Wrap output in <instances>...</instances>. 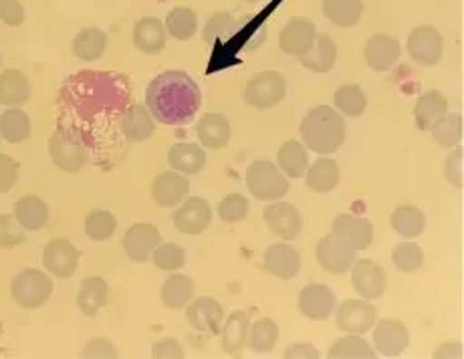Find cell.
Returning <instances> with one entry per match:
<instances>
[{
	"label": "cell",
	"mask_w": 464,
	"mask_h": 359,
	"mask_svg": "<svg viewBox=\"0 0 464 359\" xmlns=\"http://www.w3.org/2000/svg\"><path fill=\"white\" fill-rule=\"evenodd\" d=\"M332 235L345 245H350L353 250H368L373 245V224L363 217H353V214H339L332 224Z\"/></svg>",
	"instance_id": "ac0fdd59"
},
{
	"label": "cell",
	"mask_w": 464,
	"mask_h": 359,
	"mask_svg": "<svg viewBox=\"0 0 464 359\" xmlns=\"http://www.w3.org/2000/svg\"><path fill=\"white\" fill-rule=\"evenodd\" d=\"M263 220L266 228L281 240H295L301 235L303 218L297 206H293L291 202H269V206L263 210Z\"/></svg>",
	"instance_id": "4fadbf2b"
},
{
	"label": "cell",
	"mask_w": 464,
	"mask_h": 359,
	"mask_svg": "<svg viewBox=\"0 0 464 359\" xmlns=\"http://www.w3.org/2000/svg\"><path fill=\"white\" fill-rule=\"evenodd\" d=\"M325 19L342 29H352L363 15V0H321Z\"/></svg>",
	"instance_id": "f35d334b"
},
{
	"label": "cell",
	"mask_w": 464,
	"mask_h": 359,
	"mask_svg": "<svg viewBox=\"0 0 464 359\" xmlns=\"http://www.w3.org/2000/svg\"><path fill=\"white\" fill-rule=\"evenodd\" d=\"M107 301H110V285L103 277L89 275L79 285L77 293V307L87 317H95L100 313Z\"/></svg>",
	"instance_id": "4316f807"
},
{
	"label": "cell",
	"mask_w": 464,
	"mask_h": 359,
	"mask_svg": "<svg viewBox=\"0 0 464 359\" xmlns=\"http://www.w3.org/2000/svg\"><path fill=\"white\" fill-rule=\"evenodd\" d=\"M164 26L176 41H190L198 31V15L188 6H176L166 15Z\"/></svg>",
	"instance_id": "ab89813d"
},
{
	"label": "cell",
	"mask_w": 464,
	"mask_h": 359,
	"mask_svg": "<svg viewBox=\"0 0 464 359\" xmlns=\"http://www.w3.org/2000/svg\"><path fill=\"white\" fill-rule=\"evenodd\" d=\"M151 357L154 359H184V347L178 344V339L174 337H164L160 339L158 344L151 347Z\"/></svg>",
	"instance_id": "9f6ffc18"
},
{
	"label": "cell",
	"mask_w": 464,
	"mask_h": 359,
	"mask_svg": "<svg viewBox=\"0 0 464 359\" xmlns=\"http://www.w3.org/2000/svg\"><path fill=\"white\" fill-rule=\"evenodd\" d=\"M31 97V81L19 69H5L0 73V105L21 107Z\"/></svg>",
	"instance_id": "836d02e7"
},
{
	"label": "cell",
	"mask_w": 464,
	"mask_h": 359,
	"mask_svg": "<svg viewBox=\"0 0 464 359\" xmlns=\"http://www.w3.org/2000/svg\"><path fill=\"white\" fill-rule=\"evenodd\" d=\"M194 289L196 285L188 275L172 273L164 281L162 289H160V301H162L166 309H172V311L186 309V305L194 299Z\"/></svg>",
	"instance_id": "d6a6232c"
},
{
	"label": "cell",
	"mask_w": 464,
	"mask_h": 359,
	"mask_svg": "<svg viewBox=\"0 0 464 359\" xmlns=\"http://www.w3.org/2000/svg\"><path fill=\"white\" fill-rule=\"evenodd\" d=\"M107 44H110V37L103 29H97V26H87V29L79 31L73 43H71V51L73 55L83 61V63H95L103 57L107 51Z\"/></svg>",
	"instance_id": "1f68e13d"
},
{
	"label": "cell",
	"mask_w": 464,
	"mask_h": 359,
	"mask_svg": "<svg viewBox=\"0 0 464 359\" xmlns=\"http://www.w3.org/2000/svg\"><path fill=\"white\" fill-rule=\"evenodd\" d=\"M301 255L291 242H275L263 255V267L266 273L275 275L281 281H291L301 273Z\"/></svg>",
	"instance_id": "e0dca14e"
},
{
	"label": "cell",
	"mask_w": 464,
	"mask_h": 359,
	"mask_svg": "<svg viewBox=\"0 0 464 359\" xmlns=\"http://www.w3.org/2000/svg\"><path fill=\"white\" fill-rule=\"evenodd\" d=\"M299 311L311 321H325L337 307V297L332 286L324 283H311L303 286L297 297Z\"/></svg>",
	"instance_id": "5bb4252c"
},
{
	"label": "cell",
	"mask_w": 464,
	"mask_h": 359,
	"mask_svg": "<svg viewBox=\"0 0 464 359\" xmlns=\"http://www.w3.org/2000/svg\"><path fill=\"white\" fill-rule=\"evenodd\" d=\"M317 37V26L314 21L305 16H293L291 21L285 23L279 33V47L283 53L293 57H301L314 47Z\"/></svg>",
	"instance_id": "2e32d148"
},
{
	"label": "cell",
	"mask_w": 464,
	"mask_h": 359,
	"mask_svg": "<svg viewBox=\"0 0 464 359\" xmlns=\"http://www.w3.org/2000/svg\"><path fill=\"white\" fill-rule=\"evenodd\" d=\"M151 263L162 273H176L186 265V250L176 242H160L151 255Z\"/></svg>",
	"instance_id": "c3c4849f"
},
{
	"label": "cell",
	"mask_w": 464,
	"mask_h": 359,
	"mask_svg": "<svg viewBox=\"0 0 464 359\" xmlns=\"http://www.w3.org/2000/svg\"><path fill=\"white\" fill-rule=\"evenodd\" d=\"M406 51L414 63L422 67H434L444 55V41L440 31L430 24H420L408 34Z\"/></svg>",
	"instance_id": "30bf717a"
},
{
	"label": "cell",
	"mask_w": 464,
	"mask_h": 359,
	"mask_svg": "<svg viewBox=\"0 0 464 359\" xmlns=\"http://www.w3.org/2000/svg\"><path fill=\"white\" fill-rule=\"evenodd\" d=\"M24 19L26 13L19 0H0V21L6 26H21Z\"/></svg>",
	"instance_id": "11a10c76"
},
{
	"label": "cell",
	"mask_w": 464,
	"mask_h": 359,
	"mask_svg": "<svg viewBox=\"0 0 464 359\" xmlns=\"http://www.w3.org/2000/svg\"><path fill=\"white\" fill-rule=\"evenodd\" d=\"M24 228L16 222L14 214H0V248L21 247L26 240Z\"/></svg>",
	"instance_id": "f907efd6"
},
{
	"label": "cell",
	"mask_w": 464,
	"mask_h": 359,
	"mask_svg": "<svg viewBox=\"0 0 464 359\" xmlns=\"http://www.w3.org/2000/svg\"><path fill=\"white\" fill-rule=\"evenodd\" d=\"M392 263H394L400 273H418L424 267V250L412 240L398 242L394 250H392Z\"/></svg>",
	"instance_id": "bcb514c9"
},
{
	"label": "cell",
	"mask_w": 464,
	"mask_h": 359,
	"mask_svg": "<svg viewBox=\"0 0 464 359\" xmlns=\"http://www.w3.org/2000/svg\"><path fill=\"white\" fill-rule=\"evenodd\" d=\"M334 105L345 118H362L363 112L368 110V97L358 83H345L335 92Z\"/></svg>",
	"instance_id": "60d3db41"
},
{
	"label": "cell",
	"mask_w": 464,
	"mask_h": 359,
	"mask_svg": "<svg viewBox=\"0 0 464 359\" xmlns=\"http://www.w3.org/2000/svg\"><path fill=\"white\" fill-rule=\"evenodd\" d=\"M279 341V325L269 317L251 323L246 347L255 354H271Z\"/></svg>",
	"instance_id": "b9f144b4"
},
{
	"label": "cell",
	"mask_w": 464,
	"mask_h": 359,
	"mask_svg": "<svg viewBox=\"0 0 464 359\" xmlns=\"http://www.w3.org/2000/svg\"><path fill=\"white\" fill-rule=\"evenodd\" d=\"M168 164L184 176L200 174L207 166V150L200 143L180 141L168 150Z\"/></svg>",
	"instance_id": "484cf974"
},
{
	"label": "cell",
	"mask_w": 464,
	"mask_h": 359,
	"mask_svg": "<svg viewBox=\"0 0 464 359\" xmlns=\"http://www.w3.org/2000/svg\"><path fill=\"white\" fill-rule=\"evenodd\" d=\"M248 210H251V202H248L246 196L232 192L227 194L217 206L218 218L225 224H238L248 217Z\"/></svg>",
	"instance_id": "681fc988"
},
{
	"label": "cell",
	"mask_w": 464,
	"mask_h": 359,
	"mask_svg": "<svg viewBox=\"0 0 464 359\" xmlns=\"http://www.w3.org/2000/svg\"><path fill=\"white\" fill-rule=\"evenodd\" d=\"M352 285L363 299L373 301L380 299L386 291L388 277L383 267L372 258H360L352 265Z\"/></svg>",
	"instance_id": "9a60e30c"
},
{
	"label": "cell",
	"mask_w": 464,
	"mask_h": 359,
	"mask_svg": "<svg viewBox=\"0 0 464 359\" xmlns=\"http://www.w3.org/2000/svg\"><path fill=\"white\" fill-rule=\"evenodd\" d=\"M376 355L378 354L373 352L368 341L352 334H345V337L337 339L327 352L329 359H373Z\"/></svg>",
	"instance_id": "f6af8a7d"
},
{
	"label": "cell",
	"mask_w": 464,
	"mask_h": 359,
	"mask_svg": "<svg viewBox=\"0 0 464 359\" xmlns=\"http://www.w3.org/2000/svg\"><path fill=\"white\" fill-rule=\"evenodd\" d=\"M43 267L51 277H57V279H71L77 273L79 255L77 247L67 238H53L43 248Z\"/></svg>",
	"instance_id": "9c48e42d"
},
{
	"label": "cell",
	"mask_w": 464,
	"mask_h": 359,
	"mask_svg": "<svg viewBox=\"0 0 464 359\" xmlns=\"http://www.w3.org/2000/svg\"><path fill=\"white\" fill-rule=\"evenodd\" d=\"M315 257L319 267L329 275H345L350 273L352 265L355 263L358 250H353L350 245H345L343 240H339L329 232L327 237L321 238L315 247Z\"/></svg>",
	"instance_id": "7c38bea8"
},
{
	"label": "cell",
	"mask_w": 464,
	"mask_h": 359,
	"mask_svg": "<svg viewBox=\"0 0 464 359\" xmlns=\"http://www.w3.org/2000/svg\"><path fill=\"white\" fill-rule=\"evenodd\" d=\"M190 194V180L176 170L158 174L151 184V199L162 209H176Z\"/></svg>",
	"instance_id": "44dd1931"
},
{
	"label": "cell",
	"mask_w": 464,
	"mask_h": 359,
	"mask_svg": "<svg viewBox=\"0 0 464 359\" xmlns=\"http://www.w3.org/2000/svg\"><path fill=\"white\" fill-rule=\"evenodd\" d=\"M120 128H121L123 136H126V140L146 141L154 136L156 120H154V115L150 113L146 105L136 103L123 112L121 120H120Z\"/></svg>",
	"instance_id": "f546056e"
},
{
	"label": "cell",
	"mask_w": 464,
	"mask_h": 359,
	"mask_svg": "<svg viewBox=\"0 0 464 359\" xmlns=\"http://www.w3.org/2000/svg\"><path fill=\"white\" fill-rule=\"evenodd\" d=\"M186 321L200 334H220L225 323V309L214 297H194L186 305Z\"/></svg>",
	"instance_id": "d6986e66"
},
{
	"label": "cell",
	"mask_w": 464,
	"mask_h": 359,
	"mask_svg": "<svg viewBox=\"0 0 464 359\" xmlns=\"http://www.w3.org/2000/svg\"><path fill=\"white\" fill-rule=\"evenodd\" d=\"M363 55L372 71H376V73H388L400 61L401 44L398 39L390 37V34H373L365 43Z\"/></svg>",
	"instance_id": "7402d4cb"
},
{
	"label": "cell",
	"mask_w": 464,
	"mask_h": 359,
	"mask_svg": "<svg viewBox=\"0 0 464 359\" xmlns=\"http://www.w3.org/2000/svg\"><path fill=\"white\" fill-rule=\"evenodd\" d=\"M245 3H251V5H255V3H258V0H245Z\"/></svg>",
	"instance_id": "91938a15"
},
{
	"label": "cell",
	"mask_w": 464,
	"mask_h": 359,
	"mask_svg": "<svg viewBox=\"0 0 464 359\" xmlns=\"http://www.w3.org/2000/svg\"><path fill=\"white\" fill-rule=\"evenodd\" d=\"M449 112V100L439 89H430V92L422 93L416 100L414 105V121L416 128L420 131H428L432 128V123Z\"/></svg>",
	"instance_id": "e575fe53"
},
{
	"label": "cell",
	"mask_w": 464,
	"mask_h": 359,
	"mask_svg": "<svg viewBox=\"0 0 464 359\" xmlns=\"http://www.w3.org/2000/svg\"><path fill=\"white\" fill-rule=\"evenodd\" d=\"M299 63L311 73H329L335 67L337 61V44L325 33H317L314 47L305 55L297 57Z\"/></svg>",
	"instance_id": "4dcf8cb0"
},
{
	"label": "cell",
	"mask_w": 464,
	"mask_h": 359,
	"mask_svg": "<svg viewBox=\"0 0 464 359\" xmlns=\"http://www.w3.org/2000/svg\"><path fill=\"white\" fill-rule=\"evenodd\" d=\"M276 166L291 180L303 178L309 166V150L303 146V141H285L279 151H276Z\"/></svg>",
	"instance_id": "d590c367"
},
{
	"label": "cell",
	"mask_w": 464,
	"mask_h": 359,
	"mask_svg": "<svg viewBox=\"0 0 464 359\" xmlns=\"http://www.w3.org/2000/svg\"><path fill=\"white\" fill-rule=\"evenodd\" d=\"M53 279L49 273L39 268H24L11 281V297L23 309H39L51 299Z\"/></svg>",
	"instance_id": "8992f818"
},
{
	"label": "cell",
	"mask_w": 464,
	"mask_h": 359,
	"mask_svg": "<svg viewBox=\"0 0 464 359\" xmlns=\"http://www.w3.org/2000/svg\"><path fill=\"white\" fill-rule=\"evenodd\" d=\"M248 331H251V317L243 309L232 311L220 327V345L227 354H240L246 347Z\"/></svg>",
	"instance_id": "f1b7e54d"
},
{
	"label": "cell",
	"mask_w": 464,
	"mask_h": 359,
	"mask_svg": "<svg viewBox=\"0 0 464 359\" xmlns=\"http://www.w3.org/2000/svg\"><path fill=\"white\" fill-rule=\"evenodd\" d=\"M287 97V79L279 71H261L246 81L243 100L253 110L269 112Z\"/></svg>",
	"instance_id": "5b68a950"
},
{
	"label": "cell",
	"mask_w": 464,
	"mask_h": 359,
	"mask_svg": "<svg viewBox=\"0 0 464 359\" xmlns=\"http://www.w3.org/2000/svg\"><path fill=\"white\" fill-rule=\"evenodd\" d=\"M283 357L285 359H319L321 352L311 344H295L285 349Z\"/></svg>",
	"instance_id": "6f0895ef"
},
{
	"label": "cell",
	"mask_w": 464,
	"mask_h": 359,
	"mask_svg": "<svg viewBox=\"0 0 464 359\" xmlns=\"http://www.w3.org/2000/svg\"><path fill=\"white\" fill-rule=\"evenodd\" d=\"M212 209L210 204L200 199V196H186V199L176 206L172 214V222L178 232L188 237H196L207 232L212 224Z\"/></svg>",
	"instance_id": "ba28073f"
},
{
	"label": "cell",
	"mask_w": 464,
	"mask_h": 359,
	"mask_svg": "<svg viewBox=\"0 0 464 359\" xmlns=\"http://www.w3.org/2000/svg\"><path fill=\"white\" fill-rule=\"evenodd\" d=\"M246 188L256 200L275 202L289 192V178L271 160H256L246 168Z\"/></svg>",
	"instance_id": "277c9868"
},
{
	"label": "cell",
	"mask_w": 464,
	"mask_h": 359,
	"mask_svg": "<svg viewBox=\"0 0 464 359\" xmlns=\"http://www.w3.org/2000/svg\"><path fill=\"white\" fill-rule=\"evenodd\" d=\"M85 235L93 242H107L118 230V218L107 209H95L85 217Z\"/></svg>",
	"instance_id": "ee69618b"
},
{
	"label": "cell",
	"mask_w": 464,
	"mask_h": 359,
	"mask_svg": "<svg viewBox=\"0 0 464 359\" xmlns=\"http://www.w3.org/2000/svg\"><path fill=\"white\" fill-rule=\"evenodd\" d=\"M378 321V309L368 299H345L337 307L335 325L343 334L363 335L372 331Z\"/></svg>",
	"instance_id": "52a82bcc"
},
{
	"label": "cell",
	"mask_w": 464,
	"mask_h": 359,
	"mask_svg": "<svg viewBox=\"0 0 464 359\" xmlns=\"http://www.w3.org/2000/svg\"><path fill=\"white\" fill-rule=\"evenodd\" d=\"M49 156L59 170L67 174H77L87 166L89 146L79 131L57 128L49 138Z\"/></svg>",
	"instance_id": "3957f363"
},
{
	"label": "cell",
	"mask_w": 464,
	"mask_h": 359,
	"mask_svg": "<svg viewBox=\"0 0 464 359\" xmlns=\"http://www.w3.org/2000/svg\"><path fill=\"white\" fill-rule=\"evenodd\" d=\"M243 21H238L230 13H217L212 15L202 29L204 43H214L218 39H232L238 33Z\"/></svg>",
	"instance_id": "7dc6e473"
},
{
	"label": "cell",
	"mask_w": 464,
	"mask_h": 359,
	"mask_svg": "<svg viewBox=\"0 0 464 359\" xmlns=\"http://www.w3.org/2000/svg\"><path fill=\"white\" fill-rule=\"evenodd\" d=\"M444 178L446 182L462 188L464 184V150L460 146L454 148L444 161Z\"/></svg>",
	"instance_id": "816d5d0a"
},
{
	"label": "cell",
	"mask_w": 464,
	"mask_h": 359,
	"mask_svg": "<svg viewBox=\"0 0 464 359\" xmlns=\"http://www.w3.org/2000/svg\"><path fill=\"white\" fill-rule=\"evenodd\" d=\"M390 227L394 228L396 235L406 240H414L424 232L426 228V217L420 209L412 204H400L394 209L390 217Z\"/></svg>",
	"instance_id": "8d00e7d4"
},
{
	"label": "cell",
	"mask_w": 464,
	"mask_h": 359,
	"mask_svg": "<svg viewBox=\"0 0 464 359\" xmlns=\"http://www.w3.org/2000/svg\"><path fill=\"white\" fill-rule=\"evenodd\" d=\"M83 359H118L120 352L110 339L105 337H93L87 341V345L82 349Z\"/></svg>",
	"instance_id": "f5cc1de1"
},
{
	"label": "cell",
	"mask_w": 464,
	"mask_h": 359,
	"mask_svg": "<svg viewBox=\"0 0 464 359\" xmlns=\"http://www.w3.org/2000/svg\"><path fill=\"white\" fill-rule=\"evenodd\" d=\"M373 329V345L383 357H398L410 345V331L404 323L398 319L376 321Z\"/></svg>",
	"instance_id": "ffe728a7"
},
{
	"label": "cell",
	"mask_w": 464,
	"mask_h": 359,
	"mask_svg": "<svg viewBox=\"0 0 464 359\" xmlns=\"http://www.w3.org/2000/svg\"><path fill=\"white\" fill-rule=\"evenodd\" d=\"M146 107L162 125L169 128L188 125L202 107L200 85L186 71H164L150 81Z\"/></svg>",
	"instance_id": "6da1fadb"
},
{
	"label": "cell",
	"mask_w": 464,
	"mask_h": 359,
	"mask_svg": "<svg viewBox=\"0 0 464 359\" xmlns=\"http://www.w3.org/2000/svg\"><path fill=\"white\" fill-rule=\"evenodd\" d=\"M160 242H162V235H160L156 224L136 222L126 230V235H123L121 247L131 263L144 265L148 260H151V255H154Z\"/></svg>",
	"instance_id": "8fae6325"
},
{
	"label": "cell",
	"mask_w": 464,
	"mask_h": 359,
	"mask_svg": "<svg viewBox=\"0 0 464 359\" xmlns=\"http://www.w3.org/2000/svg\"><path fill=\"white\" fill-rule=\"evenodd\" d=\"M432 357L434 359H460L462 357V345L449 341V344H442V345L436 347Z\"/></svg>",
	"instance_id": "680465c9"
},
{
	"label": "cell",
	"mask_w": 464,
	"mask_h": 359,
	"mask_svg": "<svg viewBox=\"0 0 464 359\" xmlns=\"http://www.w3.org/2000/svg\"><path fill=\"white\" fill-rule=\"evenodd\" d=\"M21 168L8 154H0V194L11 192L19 182Z\"/></svg>",
	"instance_id": "db71d44e"
},
{
	"label": "cell",
	"mask_w": 464,
	"mask_h": 359,
	"mask_svg": "<svg viewBox=\"0 0 464 359\" xmlns=\"http://www.w3.org/2000/svg\"><path fill=\"white\" fill-rule=\"evenodd\" d=\"M305 186L315 194H329L334 192L342 180V170L339 164L329 156H319L317 160L309 161L305 172Z\"/></svg>",
	"instance_id": "d4e9b609"
},
{
	"label": "cell",
	"mask_w": 464,
	"mask_h": 359,
	"mask_svg": "<svg viewBox=\"0 0 464 359\" xmlns=\"http://www.w3.org/2000/svg\"><path fill=\"white\" fill-rule=\"evenodd\" d=\"M33 123L31 118L23 112L21 107H8L6 112L0 115V138L13 146H19L31 138Z\"/></svg>",
	"instance_id": "74e56055"
},
{
	"label": "cell",
	"mask_w": 464,
	"mask_h": 359,
	"mask_svg": "<svg viewBox=\"0 0 464 359\" xmlns=\"http://www.w3.org/2000/svg\"><path fill=\"white\" fill-rule=\"evenodd\" d=\"M301 141L309 151L319 156H332L343 148L347 125L343 115L332 105H317L307 112L301 121Z\"/></svg>",
	"instance_id": "7a4b0ae2"
},
{
	"label": "cell",
	"mask_w": 464,
	"mask_h": 359,
	"mask_svg": "<svg viewBox=\"0 0 464 359\" xmlns=\"http://www.w3.org/2000/svg\"><path fill=\"white\" fill-rule=\"evenodd\" d=\"M168 31L158 16H144L133 26V47L146 55H160L166 49Z\"/></svg>",
	"instance_id": "cb8c5ba5"
},
{
	"label": "cell",
	"mask_w": 464,
	"mask_h": 359,
	"mask_svg": "<svg viewBox=\"0 0 464 359\" xmlns=\"http://www.w3.org/2000/svg\"><path fill=\"white\" fill-rule=\"evenodd\" d=\"M428 131L432 133L434 141L439 143L440 148H457L460 146L462 140V115L446 112L432 123V128Z\"/></svg>",
	"instance_id": "7bdbcfd3"
},
{
	"label": "cell",
	"mask_w": 464,
	"mask_h": 359,
	"mask_svg": "<svg viewBox=\"0 0 464 359\" xmlns=\"http://www.w3.org/2000/svg\"><path fill=\"white\" fill-rule=\"evenodd\" d=\"M14 218L26 232H39L49 224V204L39 196L26 194L14 202Z\"/></svg>",
	"instance_id": "83f0119b"
},
{
	"label": "cell",
	"mask_w": 464,
	"mask_h": 359,
	"mask_svg": "<svg viewBox=\"0 0 464 359\" xmlns=\"http://www.w3.org/2000/svg\"><path fill=\"white\" fill-rule=\"evenodd\" d=\"M230 121L227 120V115H222L218 112L204 113L200 115V120L196 121V136H198V141L204 150H222L230 141Z\"/></svg>",
	"instance_id": "603a6c76"
}]
</instances>
